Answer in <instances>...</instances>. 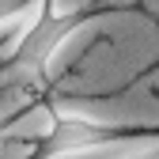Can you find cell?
<instances>
[{"mask_svg":"<svg viewBox=\"0 0 159 159\" xmlns=\"http://www.w3.org/2000/svg\"><path fill=\"white\" fill-rule=\"evenodd\" d=\"M114 11V0H87L84 8H53L49 0L38 8L27 27L11 38V49L0 57V72L11 80L15 95L23 102H34L38 95H46L49 87V65L61 53V46L68 38L87 27L91 19Z\"/></svg>","mask_w":159,"mask_h":159,"instance_id":"1","label":"cell"},{"mask_svg":"<svg viewBox=\"0 0 159 159\" xmlns=\"http://www.w3.org/2000/svg\"><path fill=\"white\" fill-rule=\"evenodd\" d=\"M117 144H159V129H140V125H110L91 114L65 110L61 102H49V125L34 136L27 159H76L91 152H106Z\"/></svg>","mask_w":159,"mask_h":159,"instance_id":"2","label":"cell"},{"mask_svg":"<svg viewBox=\"0 0 159 159\" xmlns=\"http://www.w3.org/2000/svg\"><path fill=\"white\" fill-rule=\"evenodd\" d=\"M46 0H0V27H8V23H19L23 15L38 11Z\"/></svg>","mask_w":159,"mask_h":159,"instance_id":"3","label":"cell"},{"mask_svg":"<svg viewBox=\"0 0 159 159\" xmlns=\"http://www.w3.org/2000/svg\"><path fill=\"white\" fill-rule=\"evenodd\" d=\"M8 136H11V117H4V121H0V144H4Z\"/></svg>","mask_w":159,"mask_h":159,"instance_id":"4","label":"cell"},{"mask_svg":"<svg viewBox=\"0 0 159 159\" xmlns=\"http://www.w3.org/2000/svg\"><path fill=\"white\" fill-rule=\"evenodd\" d=\"M152 152H155V155H159V144H155V148H152Z\"/></svg>","mask_w":159,"mask_h":159,"instance_id":"5","label":"cell"}]
</instances>
